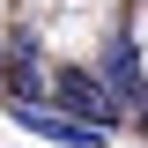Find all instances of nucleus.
I'll return each instance as SVG.
<instances>
[{
  "mask_svg": "<svg viewBox=\"0 0 148 148\" xmlns=\"http://www.w3.org/2000/svg\"><path fill=\"white\" fill-rule=\"evenodd\" d=\"M0 89H8V52H0Z\"/></svg>",
  "mask_w": 148,
  "mask_h": 148,
  "instance_id": "nucleus-5",
  "label": "nucleus"
},
{
  "mask_svg": "<svg viewBox=\"0 0 148 148\" xmlns=\"http://www.w3.org/2000/svg\"><path fill=\"white\" fill-rule=\"evenodd\" d=\"M96 74L111 82V96H119L126 111H141V119H148V74H141V52H133V37H126V30H111V37H104Z\"/></svg>",
  "mask_w": 148,
  "mask_h": 148,
  "instance_id": "nucleus-3",
  "label": "nucleus"
},
{
  "mask_svg": "<svg viewBox=\"0 0 148 148\" xmlns=\"http://www.w3.org/2000/svg\"><path fill=\"white\" fill-rule=\"evenodd\" d=\"M52 104L74 111L82 126H104V133L119 126V111H126L119 96H111V82H104V74H89V67H59V74H52Z\"/></svg>",
  "mask_w": 148,
  "mask_h": 148,
  "instance_id": "nucleus-1",
  "label": "nucleus"
},
{
  "mask_svg": "<svg viewBox=\"0 0 148 148\" xmlns=\"http://www.w3.org/2000/svg\"><path fill=\"white\" fill-rule=\"evenodd\" d=\"M45 89H52V82H45L37 37L22 30V37H15V59H8V89H0V104H8V96H15V104H45Z\"/></svg>",
  "mask_w": 148,
  "mask_h": 148,
  "instance_id": "nucleus-4",
  "label": "nucleus"
},
{
  "mask_svg": "<svg viewBox=\"0 0 148 148\" xmlns=\"http://www.w3.org/2000/svg\"><path fill=\"white\" fill-rule=\"evenodd\" d=\"M8 119H15L22 133H37V141H52V148H104L111 141L104 126H82V119L59 111V104H15V96H8Z\"/></svg>",
  "mask_w": 148,
  "mask_h": 148,
  "instance_id": "nucleus-2",
  "label": "nucleus"
}]
</instances>
